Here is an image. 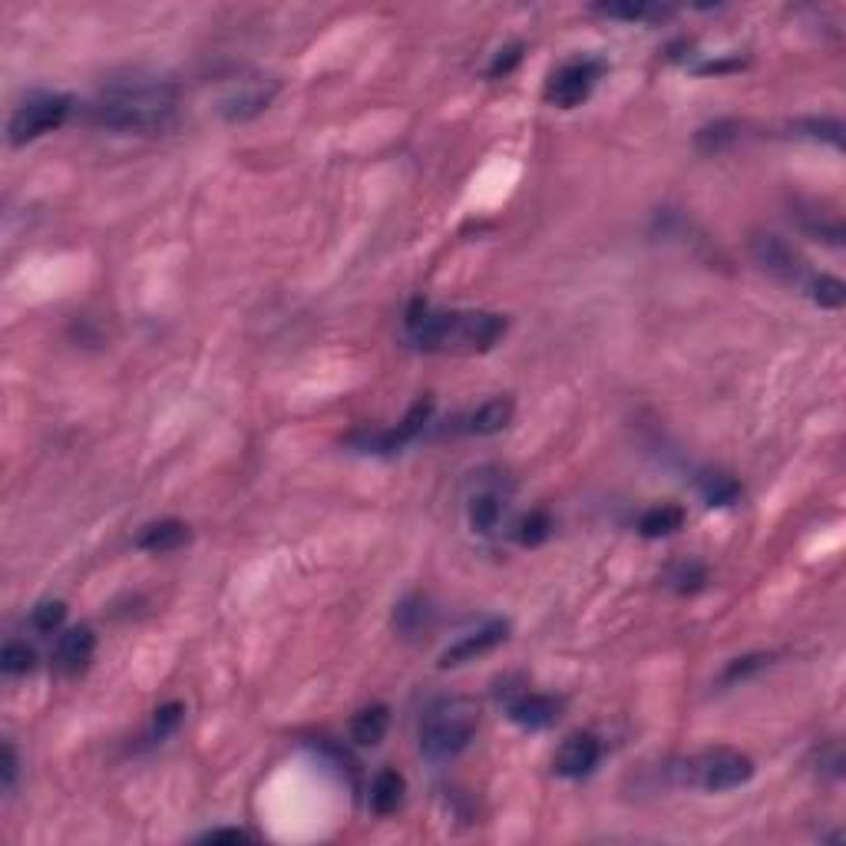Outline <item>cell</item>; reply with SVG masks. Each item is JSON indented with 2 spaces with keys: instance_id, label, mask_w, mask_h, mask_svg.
I'll list each match as a JSON object with an SVG mask.
<instances>
[{
  "instance_id": "obj_1",
  "label": "cell",
  "mask_w": 846,
  "mask_h": 846,
  "mask_svg": "<svg viewBox=\"0 0 846 846\" xmlns=\"http://www.w3.org/2000/svg\"><path fill=\"white\" fill-rule=\"evenodd\" d=\"M176 100V86L166 80H119L86 106V119L116 133L159 136L176 123Z\"/></svg>"
},
{
  "instance_id": "obj_2",
  "label": "cell",
  "mask_w": 846,
  "mask_h": 846,
  "mask_svg": "<svg viewBox=\"0 0 846 846\" xmlns=\"http://www.w3.org/2000/svg\"><path fill=\"white\" fill-rule=\"evenodd\" d=\"M407 334L423 351L480 354L506 334V318L493 311H430L427 301L407 308Z\"/></svg>"
},
{
  "instance_id": "obj_3",
  "label": "cell",
  "mask_w": 846,
  "mask_h": 846,
  "mask_svg": "<svg viewBox=\"0 0 846 846\" xmlns=\"http://www.w3.org/2000/svg\"><path fill=\"white\" fill-rule=\"evenodd\" d=\"M480 728V704L463 694L433 701L420 721V751L430 761H450L463 754Z\"/></svg>"
},
{
  "instance_id": "obj_4",
  "label": "cell",
  "mask_w": 846,
  "mask_h": 846,
  "mask_svg": "<svg viewBox=\"0 0 846 846\" xmlns=\"http://www.w3.org/2000/svg\"><path fill=\"white\" fill-rule=\"evenodd\" d=\"M675 777L681 784L711 790V794H724V790L741 787L754 777V761L741 751H731V747H714V751L694 754L688 761H681L675 767Z\"/></svg>"
},
{
  "instance_id": "obj_5",
  "label": "cell",
  "mask_w": 846,
  "mask_h": 846,
  "mask_svg": "<svg viewBox=\"0 0 846 846\" xmlns=\"http://www.w3.org/2000/svg\"><path fill=\"white\" fill-rule=\"evenodd\" d=\"M70 110H73V100L63 93L30 96L24 106H17L7 123L10 146H27V143H34V139H40L43 133H50V129L63 126V119L70 116Z\"/></svg>"
},
{
  "instance_id": "obj_6",
  "label": "cell",
  "mask_w": 846,
  "mask_h": 846,
  "mask_svg": "<svg viewBox=\"0 0 846 846\" xmlns=\"http://www.w3.org/2000/svg\"><path fill=\"white\" fill-rule=\"evenodd\" d=\"M602 70H605L602 60H592V57H579V60L562 63V67L552 73L549 83H546V103L559 106V110H572V106H579L582 100H589L592 86L599 83Z\"/></svg>"
},
{
  "instance_id": "obj_7",
  "label": "cell",
  "mask_w": 846,
  "mask_h": 846,
  "mask_svg": "<svg viewBox=\"0 0 846 846\" xmlns=\"http://www.w3.org/2000/svg\"><path fill=\"white\" fill-rule=\"evenodd\" d=\"M751 255L767 275H774L787 285H804L807 262L790 248L780 235H754L751 238Z\"/></svg>"
},
{
  "instance_id": "obj_8",
  "label": "cell",
  "mask_w": 846,
  "mask_h": 846,
  "mask_svg": "<svg viewBox=\"0 0 846 846\" xmlns=\"http://www.w3.org/2000/svg\"><path fill=\"white\" fill-rule=\"evenodd\" d=\"M275 96H278L275 80H242L222 96L219 113L229 119V123H248V119H255L258 113H265Z\"/></svg>"
},
{
  "instance_id": "obj_9",
  "label": "cell",
  "mask_w": 846,
  "mask_h": 846,
  "mask_svg": "<svg viewBox=\"0 0 846 846\" xmlns=\"http://www.w3.org/2000/svg\"><path fill=\"white\" fill-rule=\"evenodd\" d=\"M509 635V625L500 622V618H493V622L480 625L476 632H466L460 635L457 642H453L447 652L440 655V668H457L466 665V661H476L483 655H490L496 645H503Z\"/></svg>"
},
{
  "instance_id": "obj_10",
  "label": "cell",
  "mask_w": 846,
  "mask_h": 846,
  "mask_svg": "<svg viewBox=\"0 0 846 846\" xmlns=\"http://www.w3.org/2000/svg\"><path fill=\"white\" fill-rule=\"evenodd\" d=\"M430 410L433 404L430 400H417L414 407L407 410V417L397 423L394 430H381V433H357L354 443L361 450H371V453H390V450H400L404 443H410L417 437V433L427 427L430 420Z\"/></svg>"
},
{
  "instance_id": "obj_11",
  "label": "cell",
  "mask_w": 846,
  "mask_h": 846,
  "mask_svg": "<svg viewBox=\"0 0 846 846\" xmlns=\"http://www.w3.org/2000/svg\"><path fill=\"white\" fill-rule=\"evenodd\" d=\"M602 757V744L595 741L592 734H572L562 741V747L552 757V770H556L559 777H569V780H579V777H589L595 764H599Z\"/></svg>"
},
{
  "instance_id": "obj_12",
  "label": "cell",
  "mask_w": 846,
  "mask_h": 846,
  "mask_svg": "<svg viewBox=\"0 0 846 846\" xmlns=\"http://www.w3.org/2000/svg\"><path fill=\"white\" fill-rule=\"evenodd\" d=\"M562 701H556L552 694H519L509 701V718L526 731H542L552 728L559 721Z\"/></svg>"
},
{
  "instance_id": "obj_13",
  "label": "cell",
  "mask_w": 846,
  "mask_h": 846,
  "mask_svg": "<svg viewBox=\"0 0 846 846\" xmlns=\"http://www.w3.org/2000/svg\"><path fill=\"white\" fill-rule=\"evenodd\" d=\"M93 652H96L93 628L77 625V628H70V632L60 635L53 661H57V668L63 671V675H80V671L93 661Z\"/></svg>"
},
{
  "instance_id": "obj_14",
  "label": "cell",
  "mask_w": 846,
  "mask_h": 846,
  "mask_svg": "<svg viewBox=\"0 0 846 846\" xmlns=\"http://www.w3.org/2000/svg\"><path fill=\"white\" fill-rule=\"evenodd\" d=\"M516 407L509 397H493L486 400L483 407H476L473 414L460 417V430L463 433H476V437H493V433H500L509 427V420H513Z\"/></svg>"
},
{
  "instance_id": "obj_15",
  "label": "cell",
  "mask_w": 846,
  "mask_h": 846,
  "mask_svg": "<svg viewBox=\"0 0 846 846\" xmlns=\"http://www.w3.org/2000/svg\"><path fill=\"white\" fill-rule=\"evenodd\" d=\"M186 542H189V526L182 523V519H159V523L143 526L136 536V546L143 552H156V556H162V552H176L186 546Z\"/></svg>"
},
{
  "instance_id": "obj_16",
  "label": "cell",
  "mask_w": 846,
  "mask_h": 846,
  "mask_svg": "<svg viewBox=\"0 0 846 846\" xmlns=\"http://www.w3.org/2000/svg\"><path fill=\"white\" fill-rule=\"evenodd\" d=\"M681 526H685V509H681V506H671V503L652 506L642 519H638V533H642L645 539L671 536V533H678Z\"/></svg>"
},
{
  "instance_id": "obj_17",
  "label": "cell",
  "mask_w": 846,
  "mask_h": 846,
  "mask_svg": "<svg viewBox=\"0 0 846 846\" xmlns=\"http://www.w3.org/2000/svg\"><path fill=\"white\" fill-rule=\"evenodd\" d=\"M595 14L612 17V20H628V24H661V20H668L675 10L661 7V4H595Z\"/></svg>"
},
{
  "instance_id": "obj_18",
  "label": "cell",
  "mask_w": 846,
  "mask_h": 846,
  "mask_svg": "<svg viewBox=\"0 0 846 846\" xmlns=\"http://www.w3.org/2000/svg\"><path fill=\"white\" fill-rule=\"evenodd\" d=\"M387 728H390V711L384 708V704H371V708H364L351 721V737H354L357 744L374 747V744L384 741Z\"/></svg>"
},
{
  "instance_id": "obj_19",
  "label": "cell",
  "mask_w": 846,
  "mask_h": 846,
  "mask_svg": "<svg viewBox=\"0 0 846 846\" xmlns=\"http://www.w3.org/2000/svg\"><path fill=\"white\" fill-rule=\"evenodd\" d=\"M404 777L397 774V770H381V774L374 777V787H371V807L377 813H394L400 807V800H404Z\"/></svg>"
},
{
  "instance_id": "obj_20",
  "label": "cell",
  "mask_w": 846,
  "mask_h": 846,
  "mask_svg": "<svg viewBox=\"0 0 846 846\" xmlns=\"http://www.w3.org/2000/svg\"><path fill=\"white\" fill-rule=\"evenodd\" d=\"M698 490L708 506H731L737 496H741V486H737V480L728 473H701Z\"/></svg>"
},
{
  "instance_id": "obj_21",
  "label": "cell",
  "mask_w": 846,
  "mask_h": 846,
  "mask_svg": "<svg viewBox=\"0 0 846 846\" xmlns=\"http://www.w3.org/2000/svg\"><path fill=\"white\" fill-rule=\"evenodd\" d=\"M503 516V503L496 493H476L470 500V523L476 533H493Z\"/></svg>"
},
{
  "instance_id": "obj_22",
  "label": "cell",
  "mask_w": 846,
  "mask_h": 846,
  "mask_svg": "<svg viewBox=\"0 0 846 846\" xmlns=\"http://www.w3.org/2000/svg\"><path fill=\"white\" fill-rule=\"evenodd\" d=\"M807 291H810L813 305H820V308H843V301H846V285H843L840 278H833V275L810 278Z\"/></svg>"
},
{
  "instance_id": "obj_23",
  "label": "cell",
  "mask_w": 846,
  "mask_h": 846,
  "mask_svg": "<svg viewBox=\"0 0 846 846\" xmlns=\"http://www.w3.org/2000/svg\"><path fill=\"white\" fill-rule=\"evenodd\" d=\"M708 582V572H704L701 562H675V566L668 569V585L675 592H698L701 585Z\"/></svg>"
},
{
  "instance_id": "obj_24",
  "label": "cell",
  "mask_w": 846,
  "mask_h": 846,
  "mask_svg": "<svg viewBox=\"0 0 846 846\" xmlns=\"http://www.w3.org/2000/svg\"><path fill=\"white\" fill-rule=\"evenodd\" d=\"M549 533H552V519H549V513H542V509L523 516V523L516 526V539L523 542V546H529V549L539 546V542H546Z\"/></svg>"
},
{
  "instance_id": "obj_25",
  "label": "cell",
  "mask_w": 846,
  "mask_h": 846,
  "mask_svg": "<svg viewBox=\"0 0 846 846\" xmlns=\"http://www.w3.org/2000/svg\"><path fill=\"white\" fill-rule=\"evenodd\" d=\"M0 668H4V675H27L34 668V648L24 642H7L0 652Z\"/></svg>"
},
{
  "instance_id": "obj_26",
  "label": "cell",
  "mask_w": 846,
  "mask_h": 846,
  "mask_svg": "<svg viewBox=\"0 0 846 846\" xmlns=\"http://www.w3.org/2000/svg\"><path fill=\"white\" fill-rule=\"evenodd\" d=\"M800 129L813 139H827V143L837 149L843 146V123H837V119H804Z\"/></svg>"
},
{
  "instance_id": "obj_27",
  "label": "cell",
  "mask_w": 846,
  "mask_h": 846,
  "mask_svg": "<svg viewBox=\"0 0 846 846\" xmlns=\"http://www.w3.org/2000/svg\"><path fill=\"white\" fill-rule=\"evenodd\" d=\"M63 615H67V605L63 602H40L34 615H30V622H34L37 632H53V628H60Z\"/></svg>"
},
{
  "instance_id": "obj_28",
  "label": "cell",
  "mask_w": 846,
  "mask_h": 846,
  "mask_svg": "<svg viewBox=\"0 0 846 846\" xmlns=\"http://www.w3.org/2000/svg\"><path fill=\"white\" fill-rule=\"evenodd\" d=\"M523 50H526L523 43H513V47H503V50H500V53H496V57H493L490 70H486V73H490L493 80H500V77H506V73H513V67H516V63L523 60Z\"/></svg>"
},
{
  "instance_id": "obj_29",
  "label": "cell",
  "mask_w": 846,
  "mask_h": 846,
  "mask_svg": "<svg viewBox=\"0 0 846 846\" xmlns=\"http://www.w3.org/2000/svg\"><path fill=\"white\" fill-rule=\"evenodd\" d=\"M182 714H186V708H182L179 701L162 704V708L156 711V718H153L156 734H159V737H166L169 731H176V728H179V721H182Z\"/></svg>"
},
{
  "instance_id": "obj_30",
  "label": "cell",
  "mask_w": 846,
  "mask_h": 846,
  "mask_svg": "<svg viewBox=\"0 0 846 846\" xmlns=\"http://www.w3.org/2000/svg\"><path fill=\"white\" fill-rule=\"evenodd\" d=\"M728 129H734L731 123H714L708 129H701L698 133V146L701 149H708V153H714V149H721L728 139H734V133H728Z\"/></svg>"
},
{
  "instance_id": "obj_31",
  "label": "cell",
  "mask_w": 846,
  "mask_h": 846,
  "mask_svg": "<svg viewBox=\"0 0 846 846\" xmlns=\"http://www.w3.org/2000/svg\"><path fill=\"white\" fill-rule=\"evenodd\" d=\"M767 661H770L767 655H747V658H734L731 665H728V671H724V681H737V678H747V675H751V671L764 668Z\"/></svg>"
},
{
  "instance_id": "obj_32",
  "label": "cell",
  "mask_w": 846,
  "mask_h": 846,
  "mask_svg": "<svg viewBox=\"0 0 846 846\" xmlns=\"http://www.w3.org/2000/svg\"><path fill=\"white\" fill-rule=\"evenodd\" d=\"M248 840H252V833L238 830V827H219V830L202 833V843H248Z\"/></svg>"
},
{
  "instance_id": "obj_33",
  "label": "cell",
  "mask_w": 846,
  "mask_h": 846,
  "mask_svg": "<svg viewBox=\"0 0 846 846\" xmlns=\"http://www.w3.org/2000/svg\"><path fill=\"white\" fill-rule=\"evenodd\" d=\"M17 767H20V761H17V751H14V744H4V787L10 790L14 787V780H17Z\"/></svg>"
}]
</instances>
